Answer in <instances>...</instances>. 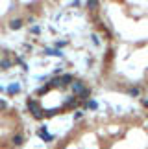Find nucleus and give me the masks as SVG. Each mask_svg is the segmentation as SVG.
<instances>
[{
  "instance_id": "10",
  "label": "nucleus",
  "mask_w": 148,
  "mask_h": 149,
  "mask_svg": "<svg viewBox=\"0 0 148 149\" xmlns=\"http://www.w3.org/2000/svg\"><path fill=\"white\" fill-rule=\"evenodd\" d=\"M11 65H13V63H11L9 59H2V61H0V68H2V70H8V68H11Z\"/></svg>"
},
{
  "instance_id": "13",
  "label": "nucleus",
  "mask_w": 148,
  "mask_h": 149,
  "mask_svg": "<svg viewBox=\"0 0 148 149\" xmlns=\"http://www.w3.org/2000/svg\"><path fill=\"white\" fill-rule=\"evenodd\" d=\"M0 111H8V103L4 100H0Z\"/></svg>"
},
{
  "instance_id": "6",
  "label": "nucleus",
  "mask_w": 148,
  "mask_h": 149,
  "mask_svg": "<svg viewBox=\"0 0 148 149\" xmlns=\"http://www.w3.org/2000/svg\"><path fill=\"white\" fill-rule=\"evenodd\" d=\"M11 144H13L15 147H19V146H22V144H24V134H15L13 136V138H11Z\"/></svg>"
},
{
  "instance_id": "2",
  "label": "nucleus",
  "mask_w": 148,
  "mask_h": 149,
  "mask_svg": "<svg viewBox=\"0 0 148 149\" xmlns=\"http://www.w3.org/2000/svg\"><path fill=\"white\" fill-rule=\"evenodd\" d=\"M70 88H72L74 94H80L85 88V85H83V81H80V79H74V81L70 83Z\"/></svg>"
},
{
  "instance_id": "5",
  "label": "nucleus",
  "mask_w": 148,
  "mask_h": 149,
  "mask_svg": "<svg viewBox=\"0 0 148 149\" xmlns=\"http://www.w3.org/2000/svg\"><path fill=\"white\" fill-rule=\"evenodd\" d=\"M19 90H20V85L19 83H11L8 88H6V92H8L9 96H15V94H19Z\"/></svg>"
},
{
  "instance_id": "4",
  "label": "nucleus",
  "mask_w": 148,
  "mask_h": 149,
  "mask_svg": "<svg viewBox=\"0 0 148 149\" xmlns=\"http://www.w3.org/2000/svg\"><path fill=\"white\" fill-rule=\"evenodd\" d=\"M22 24H24V20H22V19H13V20L9 22V30L17 31V30H20V28H22Z\"/></svg>"
},
{
  "instance_id": "3",
  "label": "nucleus",
  "mask_w": 148,
  "mask_h": 149,
  "mask_svg": "<svg viewBox=\"0 0 148 149\" xmlns=\"http://www.w3.org/2000/svg\"><path fill=\"white\" fill-rule=\"evenodd\" d=\"M58 81H59V87H65V85H70L74 81V77L70 76V74H63L61 77H58Z\"/></svg>"
},
{
  "instance_id": "8",
  "label": "nucleus",
  "mask_w": 148,
  "mask_h": 149,
  "mask_svg": "<svg viewBox=\"0 0 148 149\" xmlns=\"http://www.w3.org/2000/svg\"><path fill=\"white\" fill-rule=\"evenodd\" d=\"M89 96H91V90H89L87 87H85V88L82 90V92L78 94V100H82V101H85V100H89Z\"/></svg>"
},
{
  "instance_id": "17",
  "label": "nucleus",
  "mask_w": 148,
  "mask_h": 149,
  "mask_svg": "<svg viewBox=\"0 0 148 149\" xmlns=\"http://www.w3.org/2000/svg\"><path fill=\"white\" fill-rule=\"evenodd\" d=\"M65 44H67V41H58V42H56V46H58V50H59L61 46H65Z\"/></svg>"
},
{
  "instance_id": "1",
  "label": "nucleus",
  "mask_w": 148,
  "mask_h": 149,
  "mask_svg": "<svg viewBox=\"0 0 148 149\" xmlns=\"http://www.w3.org/2000/svg\"><path fill=\"white\" fill-rule=\"evenodd\" d=\"M28 109H30V112L33 114V118H43V111L39 109L35 100H28Z\"/></svg>"
},
{
  "instance_id": "7",
  "label": "nucleus",
  "mask_w": 148,
  "mask_h": 149,
  "mask_svg": "<svg viewBox=\"0 0 148 149\" xmlns=\"http://www.w3.org/2000/svg\"><path fill=\"white\" fill-rule=\"evenodd\" d=\"M44 54H47V55H56V57H63V52L58 50V48H47Z\"/></svg>"
},
{
  "instance_id": "15",
  "label": "nucleus",
  "mask_w": 148,
  "mask_h": 149,
  "mask_svg": "<svg viewBox=\"0 0 148 149\" xmlns=\"http://www.w3.org/2000/svg\"><path fill=\"white\" fill-rule=\"evenodd\" d=\"M32 33H41V26H33L32 28Z\"/></svg>"
},
{
  "instance_id": "16",
  "label": "nucleus",
  "mask_w": 148,
  "mask_h": 149,
  "mask_svg": "<svg viewBox=\"0 0 148 149\" xmlns=\"http://www.w3.org/2000/svg\"><path fill=\"white\" fill-rule=\"evenodd\" d=\"M82 116H83V112H82V111H76V114H74V120H80Z\"/></svg>"
},
{
  "instance_id": "12",
  "label": "nucleus",
  "mask_w": 148,
  "mask_h": 149,
  "mask_svg": "<svg viewBox=\"0 0 148 149\" xmlns=\"http://www.w3.org/2000/svg\"><path fill=\"white\" fill-rule=\"evenodd\" d=\"M87 109H91V111H96V109H98V103H96V101H89V103H87Z\"/></svg>"
},
{
  "instance_id": "9",
  "label": "nucleus",
  "mask_w": 148,
  "mask_h": 149,
  "mask_svg": "<svg viewBox=\"0 0 148 149\" xmlns=\"http://www.w3.org/2000/svg\"><path fill=\"white\" fill-rule=\"evenodd\" d=\"M37 136H39V138H43L44 142H52V140H54V134H47V133H39V131H37Z\"/></svg>"
},
{
  "instance_id": "18",
  "label": "nucleus",
  "mask_w": 148,
  "mask_h": 149,
  "mask_svg": "<svg viewBox=\"0 0 148 149\" xmlns=\"http://www.w3.org/2000/svg\"><path fill=\"white\" fill-rule=\"evenodd\" d=\"M143 105H144V107H148V100H144V101H143Z\"/></svg>"
},
{
  "instance_id": "14",
  "label": "nucleus",
  "mask_w": 148,
  "mask_h": 149,
  "mask_svg": "<svg viewBox=\"0 0 148 149\" xmlns=\"http://www.w3.org/2000/svg\"><path fill=\"white\" fill-rule=\"evenodd\" d=\"M87 8H98V2H85Z\"/></svg>"
},
{
  "instance_id": "11",
  "label": "nucleus",
  "mask_w": 148,
  "mask_h": 149,
  "mask_svg": "<svg viewBox=\"0 0 148 149\" xmlns=\"http://www.w3.org/2000/svg\"><path fill=\"white\" fill-rule=\"evenodd\" d=\"M139 94H141L139 88H128V96H132V98H137Z\"/></svg>"
}]
</instances>
